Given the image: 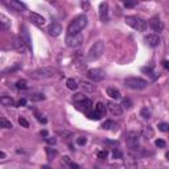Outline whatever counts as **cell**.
Here are the masks:
<instances>
[{"label":"cell","mask_w":169,"mask_h":169,"mask_svg":"<svg viewBox=\"0 0 169 169\" xmlns=\"http://www.w3.org/2000/svg\"><path fill=\"white\" fill-rule=\"evenodd\" d=\"M87 16L86 15H78L75 19L70 21V24L67 25V36H74L78 35L84 27L87 25Z\"/></svg>","instance_id":"6da1fadb"},{"label":"cell","mask_w":169,"mask_h":169,"mask_svg":"<svg viewBox=\"0 0 169 169\" xmlns=\"http://www.w3.org/2000/svg\"><path fill=\"white\" fill-rule=\"evenodd\" d=\"M57 74H60V71L56 67H40L37 70H33L29 74V77L35 81H45V80H50V78H53Z\"/></svg>","instance_id":"7a4b0ae2"},{"label":"cell","mask_w":169,"mask_h":169,"mask_svg":"<svg viewBox=\"0 0 169 169\" xmlns=\"http://www.w3.org/2000/svg\"><path fill=\"white\" fill-rule=\"evenodd\" d=\"M126 24L138 32H144L147 29V21L143 20L142 17H138V16H127Z\"/></svg>","instance_id":"3957f363"},{"label":"cell","mask_w":169,"mask_h":169,"mask_svg":"<svg viewBox=\"0 0 169 169\" xmlns=\"http://www.w3.org/2000/svg\"><path fill=\"white\" fill-rule=\"evenodd\" d=\"M124 84L128 87V89H132V90H142V89H145L147 87L148 82L143 80L140 77H129V78H126L124 81Z\"/></svg>","instance_id":"277c9868"},{"label":"cell","mask_w":169,"mask_h":169,"mask_svg":"<svg viewBox=\"0 0 169 169\" xmlns=\"http://www.w3.org/2000/svg\"><path fill=\"white\" fill-rule=\"evenodd\" d=\"M104 52V42L103 41H98L95 42L91 48H90L89 53H87V60L89 61H94V60H98L100 56L103 54Z\"/></svg>","instance_id":"5b68a950"},{"label":"cell","mask_w":169,"mask_h":169,"mask_svg":"<svg viewBox=\"0 0 169 169\" xmlns=\"http://www.w3.org/2000/svg\"><path fill=\"white\" fill-rule=\"evenodd\" d=\"M139 138H140V133H138L136 131H129L127 133L126 144L131 151H136L139 148Z\"/></svg>","instance_id":"8992f818"},{"label":"cell","mask_w":169,"mask_h":169,"mask_svg":"<svg viewBox=\"0 0 169 169\" xmlns=\"http://www.w3.org/2000/svg\"><path fill=\"white\" fill-rule=\"evenodd\" d=\"M87 77L94 82H100V81L104 80L106 73L102 69H97V67H94V69H89L87 70Z\"/></svg>","instance_id":"52a82bcc"},{"label":"cell","mask_w":169,"mask_h":169,"mask_svg":"<svg viewBox=\"0 0 169 169\" xmlns=\"http://www.w3.org/2000/svg\"><path fill=\"white\" fill-rule=\"evenodd\" d=\"M82 42H83V36L81 35V33L66 37V45L69 48H80L82 45Z\"/></svg>","instance_id":"ba28073f"},{"label":"cell","mask_w":169,"mask_h":169,"mask_svg":"<svg viewBox=\"0 0 169 169\" xmlns=\"http://www.w3.org/2000/svg\"><path fill=\"white\" fill-rule=\"evenodd\" d=\"M12 48L16 50L17 53H20V54H24L25 52H27V44L24 42V40L21 38V36L20 37H16L15 40H13V42H12Z\"/></svg>","instance_id":"9c48e42d"},{"label":"cell","mask_w":169,"mask_h":169,"mask_svg":"<svg viewBox=\"0 0 169 169\" xmlns=\"http://www.w3.org/2000/svg\"><path fill=\"white\" fill-rule=\"evenodd\" d=\"M107 110H109L110 114L114 115V116H120L123 114L122 104H118V103H114V102H109V103H107Z\"/></svg>","instance_id":"30bf717a"},{"label":"cell","mask_w":169,"mask_h":169,"mask_svg":"<svg viewBox=\"0 0 169 169\" xmlns=\"http://www.w3.org/2000/svg\"><path fill=\"white\" fill-rule=\"evenodd\" d=\"M149 27H151L155 32H162V31H164V22L160 20V17H157V16H155V17L151 19Z\"/></svg>","instance_id":"8fae6325"},{"label":"cell","mask_w":169,"mask_h":169,"mask_svg":"<svg viewBox=\"0 0 169 169\" xmlns=\"http://www.w3.org/2000/svg\"><path fill=\"white\" fill-rule=\"evenodd\" d=\"M144 41L147 42L149 46L156 48V46H159V44H160V37L157 36L156 33H149V35H147L144 37Z\"/></svg>","instance_id":"7c38bea8"},{"label":"cell","mask_w":169,"mask_h":169,"mask_svg":"<svg viewBox=\"0 0 169 169\" xmlns=\"http://www.w3.org/2000/svg\"><path fill=\"white\" fill-rule=\"evenodd\" d=\"M48 32L50 36L57 37L60 33L62 32V27H61V24H58V22H52V24H49V27H48Z\"/></svg>","instance_id":"4fadbf2b"},{"label":"cell","mask_w":169,"mask_h":169,"mask_svg":"<svg viewBox=\"0 0 169 169\" xmlns=\"http://www.w3.org/2000/svg\"><path fill=\"white\" fill-rule=\"evenodd\" d=\"M8 7L11 9L16 11V12H22V11L27 9V5L22 4L21 2H19V0H11V2L8 3Z\"/></svg>","instance_id":"5bb4252c"},{"label":"cell","mask_w":169,"mask_h":169,"mask_svg":"<svg viewBox=\"0 0 169 169\" xmlns=\"http://www.w3.org/2000/svg\"><path fill=\"white\" fill-rule=\"evenodd\" d=\"M29 17H31L32 22H33L35 25H37V27H44V25H45V19L42 17L41 15H38V13H36V12H31V13H29Z\"/></svg>","instance_id":"9a60e30c"},{"label":"cell","mask_w":169,"mask_h":169,"mask_svg":"<svg viewBox=\"0 0 169 169\" xmlns=\"http://www.w3.org/2000/svg\"><path fill=\"white\" fill-rule=\"evenodd\" d=\"M99 17L102 21H106L109 19V4L107 3H100L99 5Z\"/></svg>","instance_id":"2e32d148"},{"label":"cell","mask_w":169,"mask_h":169,"mask_svg":"<svg viewBox=\"0 0 169 169\" xmlns=\"http://www.w3.org/2000/svg\"><path fill=\"white\" fill-rule=\"evenodd\" d=\"M140 135H142L144 139H152V138H153V135H155V131H153V128H152L151 126H144L142 128Z\"/></svg>","instance_id":"e0dca14e"},{"label":"cell","mask_w":169,"mask_h":169,"mask_svg":"<svg viewBox=\"0 0 169 169\" xmlns=\"http://www.w3.org/2000/svg\"><path fill=\"white\" fill-rule=\"evenodd\" d=\"M106 93H107V95H109L110 98L115 99V100H118V99L122 98L120 91H119V90H116V89H114V87H109V89L106 90Z\"/></svg>","instance_id":"ac0fdd59"},{"label":"cell","mask_w":169,"mask_h":169,"mask_svg":"<svg viewBox=\"0 0 169 169\" xmlns=\"http://www.w3.org/2000/svg\"><path fill=\"white\" fill-rule=\"evenodd\" d=\"M0 28L4 29V31L11 28V20L5 15H3V13H0Z\"/></svg>","instance_id":"d6986e66"},{"label":"cell","mask_w":169,"mask_h":169,"mask_svg":"<svg viewBox=\"0 0 169 169\" xmlns=\"http://www.w3.org/2000/svg\"><path fill=\"white\" fill-rule=\"evenodd\" d=\"M21 38H22V40H24V42L27 44L28 49H31V50H32V42H31V38H29V33H28V31H27V28H25V27H22Z\"/></svg>","instance_id":"ffe728a7"},{"label":"cell","mask_w":169,"mask_h":169,"mask_svg":"<svg viewBox=\"0 0 169 169\" xmlns=\"http://www.w3.org/2000/svg\"><path fill=\"white\" fill-rule=\"evenodd\" d=\"M78 104V107H80L81 110H83L84 112H87V111H90L91 110V106H93V102H91V99H84L83 102H81V103H77Z\"/></svg>","instance_id":"44dd1931"},{"label":"cell","mask_w":169,"mask_h":169,"mask_svg":"<svg viewBox=\"0 0 169 169\" xmlns=\"http://www.w3.org/2000/svg\"><path fill=\"white\" fill-rule=\"evenodd\" d=\"M80 86L82 87V90L84 93H94V90H95V86L93 83H90V82H86V81H82L80 83Z\"/></svg>","instance_id":"7402d4cb"},{"label":"cell","mask_w":169,"mask_h":169,"mask_svg":"<svg viewBox=\"0 0 169 169\" xmlns=\"http://www.w3.org/2000/svg\"><path fill=\"white\" fill-rule=\"evenodd\" d=\"M0 103L5 107H13L15 106V100L11 98V97H7V95H3L2 98H0Z\"/></svg>","instance_id":"603a6c76"},{"label":"cell","mask_w":169,"mask_h":169,"mask_svg":"<svg viewBox=\"0 0 169 169\" xmlns=\"http://www.w3.org/2000/svg\"><path fill=\"white\" fill-rule=\"evenodd\" d=\"M87 116H89V119H91V120H100L102 119V114H99V112L97 110H90L86 112Z\"/></svg>","instance_id":"cb8c5ba5"},{"label":"cell","mask_w":169,"mask_h":169,"mask_svg":"<svg viewBox=\"0 0 169 169\" xmlns=\"http://www.w3.org/2000/svg\"><path fill=\"white\" fill-rule=\"evenodd\" d=\"M124 164H126L127 169H136V168H138V161L135 160L133 157H131V156H129V157H127Z\"/></svg>","instance_id":"d4e9b609"},{"label":"cell","mask_w":169,"mask_h":169,"mask_svg":"<svg viewBox=\"0 0 169 169\" xmlns=\"http://www.w3.org/2000/svg\"><path fill=\"white\" fill-rule=\"evenodd\" d=\"M29 99L32 102H41V100L45 99V95L41 93H32V94H29Z\"/></svg>","instance_id":"484cf974"},{"label":"cell","mask_w":169,"mask_h":169,"mask_svg":"<svg viewBox=\"0 0 169 169\" xmlns=\"http://www.w3.org/2000/svg\"><path fill=\"white\" fill-rule=\"evenodd\" d=\"M66 86H67V89H69V90H73V91H74V90L78 89L80 84H78L77 80H74V78H69V80L66 81Z\"/></svg>","instance_id":"4316f807"},{"label":"cell","mask_w":169,"mask_h":169,"mask_svg":"<svg viewBox=\"0 0 169 169\" xmlns=\"http://www.w3.org/2000/svg\"><path fill=\"white\" fill-rule=\"evenodd\" d=\"M140 116L143 118V119H149L152 116V111L148 109V107H143L142 110H140Z\"/></svg>","instance_id":"83f0119b"},{"label":"cell","mask_w":169,"mask_h":169,"mask_svg":"<svg viewBox=\"0 0 169 169\" xmlns=\"http://www.w3.org/2000/svg\"><path fill=\"white\" fill-rule=\"evenodd\" d=\"M0 127H3V128H12L13 126L5 116H2V118H0Z\"/></svg>","instance_id":"f1b7e54d"},{"label":"cell","mask_w":169,"mask_h":169,"mask_svg":"<svg viewBox=\"0 0 169 169\" xmlns=\"http://www.w3.org/2000/svg\"><path fill=\"white\" fill-rule=\"evenodd\" d=\"M115 127H118V126H116V123L114 120H106L103 124H102L103 129H112V128H115Z\"/></svg>","instance_id":"f546056e"},{"label":"cell","mask_w":169,"mask_h":169,"mask_svg":"<svg viewBox=\"0 0 169 169\" xmlns=\"http://www.w3.org/2000/svg\"><path fill=\"white\" fill-rule=\"evenodd\" d=\"M84 99H87V98H86V95L82 94V93H78V94H75L74 97H73V100H74L75 103H81Z\"/></svg>","instance_id":"4dcf8cb0"},{"label":"cell","mask_w":169,"mask_h":169,"mask_svg":"<svg viewBox=\"0 0 169 169\" xmlns=\"http://www.w3.org/2000/svg\"><path fill=\"white\" fill-rule=\"evenodd\" d=\"M16 87H17L19 90H24V89L28 87V82L25 80H20V81L16 82Z\"/></svg>","instance_id":"1f68e13d"},{"label":"cell","mask_w":169,"mask_h":169,"mask_svg":"<svg viewBox=\"0 0 169 169\" xmlns=\"http://www.w3.org/2000/svg\"><path fill=\"white\" fill-rule=\"evenodd\" d=\"M95 110H97L99 114H102V115H103V112L106 111V104H103L102 102H98L97 104H95Z\"/></svg>","instance_id":"d6a6232c"},{"label":"cell","mask_w":169,"mask_h":169,"mask_svg":"<svg viewBox=\"0 0 169 169\" xmlns=\"http://www.w3.org/2000/svg\"><path fill=\"white\" fill-rule=\"evenodd\" d=\"M122 107H123V109H127V110L132 109V103H131V100H129L128 98H124V99H123V102H122Z\"/></svg>","instance_id":"836d02e7"},{"label":"cell","mask_w":169,"mask_h":169,"mask_svg":"<svg viewBox=\"0 0 169 169\" xmlns=\"http://www.w3.org/2000/svg\"><path fill=\"white\" fill-rule=\"evenodd\" d=\"M57 135H58V136H62V138H70L71 132L70 131H65V129H58Z\"/></svg>","instance_id":"e575fe53"},{"label":"cell","mask_w":169,"mask_h":169,"mask_svg":"<svg viewBox=\"0 0 169 169\" xmlns=\"http://www.w3.org/2000/svg\"><path fill=\"white\" fill-rule=\"evenodd\" d=\"M159 129L161 132H169V124L168 123H159Z\"/></svg>","instance_id":"d590c367"},{"label":"cell","mask_w":169,"mask_h":169,"mask_svg":"<svg viewBox=\"0 0 169 169\" xmlns=\"http://www.w3.org/2000/svg\"><path fill=\"white\" fill-rule=\"evenodd\" d=\"M19 123H20V126H21V127H24V128H28V127H29V123H28V120L25 119V118H22V116L19 118Z\"/></svg>","instance_id":"8d00e7d4"},{"label":"cell","mask_w":169,"mask_h":169,"mask_svg":"<svg viewBox=\"0 0 169 169\" xmlns=\"http://www.w3.org/2000/svg\"><path fill=\"white\" fill-rule=\"evenodd\" d=\"M123 4H124L126 8H133V7H136L138 2H131V0H127V2H124Z\"/></svg>","instance_id":"74e56055"},{"label":"cell","mask_w":169,"mask_h":169,"mask_svg":"<svg viewBox=\"0 0 169 169\" xmlns=\"http://www.w3.org/2000/svg\"><path fill=\"white\" fill-rule=\"evenodd\" d=\"M20 69V65L17 64V65H15L13 67H8V69H5L3 73L4 74H7V73H13V71H16V70H19Z\"/></svg>","instance_id":"f35d334b"},{"label":"cell","mask_w":169,"mask_h":169,"mask_svg":"<svg viewBox=\"0 0 169 169\" xmlns=\"http://www.w3.org/2000/svg\"><path fill=\"white\" fill-rule=\"evenodd\" d=\"M86 143H87V139L84 138V136H80V138H77V144H78V145H81V147H82V145H84Z\"/></svg>","instance_id":"ab89813d"},{"label":"cell","mask_w":169,"mask_h":169,"mask_svg":"<svg viewBox=\"0 0 169 169\" xmlns=\"http://www.w3.org/2000/svg\"><path fill=\"white\" fill-rule=\"evenodd\" d=\"M155 144H156V147H159V148H164L167 143H165V140H162V139H157Z\"/></svg>","instance_id":"60d3db41"},{"label":"cell","mask_w":169,"mask_h":169,"mask_svg":"<svg viewBox=\"0 0 169 169\" xmlns=\"http://www.w3.org/2000/svg\"><path fill=\"white\" fill-rule=\"evenodd\" d=\"M112 156H114V159H122V157H123L122 152L119 149H114V151H112Z\"/></svg>","instance_id":"b9f144b4"},{"label":"cell","mask_w":169,"mask_h":169,"mask_svg":"<svg viewBox=\"0 0 169 169\" xmlns=\"http://www.w3.org/2000/svg\"><path fill=\"white\" fill-rule=\"evenodd\" d=\"M143 73H147V74H153V66H149V67H143L142 69Z\"/></svg>","instance_id":"7bdbcfd3"},{"label":"cell","mask_w":169,"mask_h":169,"mask_svg":"<svg viewBox=\"0 0 169 169\" xmlns=\"http://www.w3.org/2000/svg\"><path fill=\"white\" fill-rule=\"evenodd\" d=\"M46 153H48L49 157H53V156L57 155V151H54V149H52V148H46Z\"/></svg>","instance_id":"ee69618b"},{"label":"cell","mask_w":169,"mask_h":169,"mask_svg":"<svg viewBox=\"0 0 169 169\" xmlns=\"http://www.w3.org/2000/svg\"><path fill=\"white\" fill-rule=\"evenodd\" d=\"M107 155H109V152H107V151H99L98 152V157H99V159H106Z\"/></svg>","instance_id":"f6af8a7d"},{"label":"cell","mask_w":169,"mask_h":169,"mask_svg":"<svg viewBox=\"0 0 169 169\" xmlns=\"http://www.w3.org/2000/svg\"><path fill=\"white\" fill-rule=\"evenodd\" d=\"M36 119H37L38 122H40V123H44V124L48 122V120H46V118H42L41 115H38V114H36Z\"/></svg>","instance_id":"bcb514c9"},{"label":"cell","mask_w":169,"mask_h":169,"mask_svg":"<svg viewBox=\"0 0 169 169\" xmlns=\"http://www.w3.org/2000/svg\"><path fill=\"white\" fill-rule=\"evenodd\" d=\"M46 143L50 144V145H54L56 143H57V140H56L54 138H46Z\"/></svg>","instance_id":"7dc6e473"},{"label":"cell","mask_w":169,"mask_h":169,"mask_svg":"<svg viewBox=\"0 0 169 169\" xmlns=\"http://www.w3.org/2000/svg\"><path fill=\"white\" fill-rule=\"evenodd\" d=\"M25 104H27V99H24V98L20 99L19 102H17V107H22V106H25Z\"/></svg>","instance_id":"c3c4849f"},{"label":"cell","mask_w":169,"mask_h":169,"mask_svg":"<svg viewBox=\"0 0 169 169\" xmlns=\"http://www.w3.org/2000/svg\"><path fill=\"white\" fill-rule=\"evenodd\" d=\"M81 7H82L83 9H89L90 3H89V2H82V3H81Z\"/></svg>","instance_id":"681fc988"},{"label":"cell","mask_w":169,"mask_h":169,"mask_svg":"<svg viewBox=\"0 0 169 169\" xmlns=\"http://www.w3.org/2000/svg\"><path fill=\"white\" fill-rule=\"evenodd\" d=\"M40 135H41V136H44L45 139H46V138H49V133H48V131H46V129H42V131L40 132Z\"/></svg>","instance_id":"f907efd6"},{"label":"cell","mask_w":169,"mask_h":169,"mask_svg":"<svg viewBox=\"0 0 169 169\" xmlns=\"http://www.w3.org/2000/svg\"><path fill=\"white\" fill-rule=\"evenodd\" d=\"M62 162H65V164H70V157L69 156H64V159H62Z\"/></svg>","instance_id":"816d5d0a"},{"label":"cell","mask_w":169,"mask_h":169,"mask_svg":"<svg viewBox=\"0 0 169 169\" xmlns=\"http://www.w3.org/2000/svg\"><path fill=\"white\" fill-rule=\"evenodd\" d=\"M162 66H164L167 70H169V61H168V60H164V61H162Z\"/></svg>","instance_id":"f5cc1de1"},{"label":"cell","mask_w":169,"mask_h":169,"mask_svg":"<svg viewBox=\"0 0 169 169\" xmlns=\"http://www.w3.org/2000/svg\"><path fill=\"white\" fill-rule=\"evenodd\" d=\"M69 167H70L71 169H80V165H78V164H75V162H70V164H69Z\"/></svg>","instance_id":"db71d44e"},{"label":"cell","mask_w":169,"mask_h":169,"mask_svg":"<svg viewBox=\"0 0 169 169\" xmlns=\"http://www.w3.org/2000/svg\"><path fill=\"white\" fill-rule=\"evenodd\" d=\"M0 157H2V159H5V152L4 151L0 152Z\"/></svg>","instance_id":"11a10c76"},{"label":"cell","mask_w":169,"mask_h":169,"mask_svg":"<svg viewBox=\"0 0 169 169\" xmlns=\"http://www.w3.org/2000/svg\"><path fill=\"white\" fill-rule=\"evenodd\" d=\"M42 169H52V168L48 167V165H42Z\"/></svg>","instance_id":"9f6ffc18"},{"label":"cell","mask_w":169,"mask_h":169,"mask_svg":"<svg viewBox=\"0 0 169 169\" xmlns=\"http://www.w3.org/2000/svg\"><path fill=\"white\" fill-rule=\"evenodd\" d=\"M165 157H167V160L169 161V151H168V152H167V153H165Z\"/></svg>","instance_id":"6f0895ef"}]
</instances>
